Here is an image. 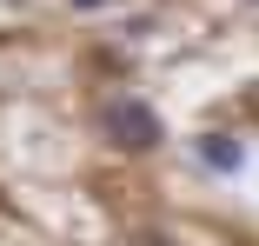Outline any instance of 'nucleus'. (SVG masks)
<instances>
[{
  "instance_id": "obj_2",
  "label": "nucleus",
  "mask_w": 259,
  "mask_h": 246,
  "mask_svg": "<svg viewBox=\"0 0 259 246\" xmlns=\"http://www.w3.org/2000/svg\"><path fill=\"white\" fill-rule=\"evenodd\" d=\"M193 160H199L206 173H239V167H246V146H239L233 133H199V140H193Z\"/></svg>"
},
{
  "instance_id": "obj_3",
  "label": "nucleus",
  "mask_w": 259,
  "mask_h": 246,
  "mask_svg": "<svg viewBox=\"0 0 259 246\" xmlns=\"http://www.w3.org/2000/svg\"><path fill=\"white\" fill-rule=\"evenodd\" d=\"M140 246H173V239H166V233H146V239H140Z\"/></svg>"
},
{
  "instance_id": "obj_4",
  "label": "nucleus",
  "mask_w": 259,
  "mask_h": 246,
  "mask_svg": "<svg viewBox=\"0 0 259 246\" xmlns=\"http://www.w3.org/2000/svg\"><path fill=\"white\" fill-rule=\"evenodd\" d=\"M73 7H80V14H93V7H100V0H73Z\"/></svg>"
},
{
  "instance_id": "obj_1",
  "label": "nucleus",
  "mask_w": 259,
  "mask_h": 246,
  "mask_svg": "<svg viewBox=\"0 0 259 246\" xmlns=\"http://www.w3.org/2000/svg\"><path fill=\"white\" fill-rule=\"evenodd\" d=\"M100 133H107L120 153H153V146L166 140V120L153 113V100H140V93H107V100H100Z\"/></svg>"
}]
</instances>
